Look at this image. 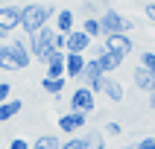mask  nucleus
Listing matches in <instances>:
<instances>
[{
	"instance_id": "obj_1",
	"label": "nucleus",
	"mask_w": 155,
	"mask_h": 149,
	"mask_svg": "<svg viewBox=\"0 0 155 149\" xmlns=\"http://www.w3.org/2000/svg\"><path fill=\"white\" fill-rule=\"evenodd\" d=\"M56 15V6L53 3H26L21 6V32L24 35H32L38 32L41 26H47Z\"/></svg>"
},
{
	"instance_id": "obj_2",
	"label": "nucleus",
	"mask_w": 155,
	"mask_h": 149,
	"mask_svg": "<svg viewBox=\"0 0 155 149\" xmlns=\"http://www.w3.org/2000/svg\"><path fill=\"white\" fill-rule=\"evenodd\" d=\"M53 38H56V29H53V24L41 26V29H38V32H32V35H26V44H29V53H32V59H35V61H44L53 50H56Z\"/></svg>"
},
{
	"instance_id": "obj_3",
	"label": "nucleus",
	"mask_w": 155,
	"mask_h": 149,
	"mask_svg": "<svg viewBox=\"0 0 155 149\" xmlns=\"http://www.w3.org/2000/svg\"><path fill=\"white\" fill-rule=\"evenodd\" d=\"M100 26H103V35H114V32H132L135 29V21L132 18H126L123 12H117L114 6H108V9H103L100 12Z\"/></svg>"
},
{
	"instance_id": "obj_4",
	"label": "nucleus",
	"mask_w": 155,
	"mask_h": 149,
	"mask_svg": "<svg viewBox=\"0 0 155 149\" xmlns=\"http://www.w3.org/2000/svg\"><path fill=\"white\" fill-rule=\"evenodd\" d=\"M21 29V6L3 3L0 6V41H9V35Z\"/></svg>"
},
{
	"instance_id": "obj_5",
	"label": "nucleus",
	"mask_w": 155,
	"mask_h": 149,
	"mask_svg": "<svg viewBox=\"0 0 155 149\" xmlns=\"http://www.w3.org/2000/svg\"><path fill=\"white\" fill-rule=\"evenodd\" d=\"M68 105H70V111L94 114L97 111V94L91 91V88H85V85H76L73 94H70V99H68Z\"/></svg>"
},
{
	"instance_id": "obj_6",
	"label": "nucleus",
	"mask_w": 155,
	"mask_h": 149,
	"mask_svg": "<svg viewBox=\"0 0 155 149\" xmlns=\"http://www.w3.org/2000/svg\"><path fill=\"white\" fill-rule=\"evenodd\" d=\"M88 117H91V114H85V111H64V114H59V131L61 134H76V131H82L88 126Z\"/></svg>"
},
{
	"instance_id": "obj_7",
	"label": "nucleus",
	"mask_w": 155,
	"mask_h": 149,
	"mask_svg": "<svg viewBox=\"0 0 155 149\" xmlns=\"http://www.w3.org/2000/svg\"><path fill=\"white\" fill-rule=\"evenodd\" d=\"M94 94H103L105 99H111V102H123V99H126V91H123V85L111 76V73H103V76H100V82H97V91H94Z\"/></svg>"
},
{
	"instance_id": "obj_8",
	"label": "nucleus",
	"mask_w": 155,
	"mask_h": 149,
	"mask_svg": "<svg viewBox=\"0 0 155 149\" xmlns=\"http://www.w3.org/2000/svg\"><path fill=\"white\" fill-rule=\"evenodd\" d=\"M9 47H12V53H15V61H18V67L26 70L29 64H32V53H29V44H26V35H9Z\"/></svg>"
},
{
	"instance_id": "obj_9",
	"label": "nucleus",
	"mask_w": 155,
	"mask_h": 149,
	"mask_svg": "<svg viewBox=\"0 0 155 149\" xmlns=\"http://www.w3.org/2000/svg\"><path fill=\"white\" fill-rule=\"evenodd\" d=\"M91 44H94V38H91L85 29H79V26L64 35V53H88Z\"/></svg>"
},
{
	"instance_id": "obj_10",
	"label": "nucleus",
	"mask_w": 155,
	"mask_h": 149,
	"mask_svg": "<svg viewBox=\"0 0 155 149\" xmlns=\"http://www.w3.org/2000/svg\"><path fill=\"white\" fill-rule=\"evenodd\" d=\"M105 50H120L123 56H132L135 53V38L129 32H114V35H103L100 38Z\"/></svg>"
},
{
	"instance_id": "obj_11",
	"label": "nucleus",
	"mask_w": 155,
	"mask_h": 149,
	"mask_svg": "<svg viewBox=\"0 0 155 149\" xmlns=\"http://www.w3.org/2000/svg\"><path fill=\"white\" fill-rule=\"evenodd\" d=\"M88 64V53H64V76L76 82Z\"/></svg>"
},
{
	"instance_id": "obj_12",
	"label": "nucleus",
	"mask_w": 155,
	"mask_h": 149,
	"mask_svg": "<svg viewBox=\"0 0 155 149\" xmlns=\"http://www.w3.org/2000/svg\"><path fill=\"white\" fill-rule=\"evenodd\" d=\"M50 24H53V29H56V32H64V35H68L70 29H76V12H73L70 6L56 9V15H53Z\"/></svg>"
},
{
	"instance_id": "obj_13",
	"label": "nucleus",
	"mask_w": 155,
	"mask_h": 149,
	"mask_svg": "<svg viewBox=\"0 0 155 149\" xmlns=\"http://www.w3.org/2000/svg\"><path fill=\"white\" fill-rule=\"evenodd\" d=\"M97 61H100V67H103V73H114V70L123 67V61H126V56H123L120 50H105L97 56Z\"/></svg>"
},
{
	"instance_id": "obj_14",
	"label": "nucleus",
	"mask_w": 155,
	"mask_h": 149,
	"mask_svg": "<svg viewBox=\"0 0 155 149\" xmlns=\"http://www.w3.org/2000/svg\"><path fill=\"white\" fill-rule=\"evenodd\" d=\"M100 76H103V67H100V61L91 56V59H88V64H85V70H82V76H79L76 82H79V85H85V88H91V91H97Z\"/></svg>"
},
{
	"instance_id": "obj_15",
	"label": "nucleus",
	"mask_w": 155,
	"mask_h": 149,
	"mask_svg": "<svg viewBox=\"0 0 155 149\" xmlns=\"http://www.w3.org/2000/svg\"><path fill=\"white\" fill-rule=\"evenodd\" d=\"M41 64H44V76H64V50H53Z\"/></svg>"
},
{
	"instance_id": "obj_16",
	"label": "nucleus",
	"mask_w": 155,
	"mask_h": 149,
	"mask_svg": "<svg viewBox=\"0 0 155 149\" xmlns=\"http://www.w3.org/2000/svg\"><path fill=\"white\" fill-rule=\"evenodd\" d=\"M132 82H135V88H138V91H143V94H152L155 73H149V70H143L140 64H135V70H132Z\"/></svg>"
},
{
	"instance_id": "obj_17",
	"label": "nucleus",
	"mask_w": 155,
	"mask_h": 149,
	"mask_svg": "<svg viewBox=\"0 0 155 149\" xmlns=\"http://www.w3.org/2000/svg\"><path fill=\"white\" fill-rule=\"evenodd\" d=\"M68 88V76H41V91L50 96H61Z\"/></svg>"
},
{
	"instance_id": "obj_18",
	"label": "nucleus",
	"mask_w": 155,
	"mask_h": 149,
	"mask_svg": "<svg viewBox=\"0 0 155 149\" xmlns=\"http://www.w3.org/2000/svg\"><path fill=\"white\" fill-rule=\"evenodd\" d=\"M21 111H24V102H21V96H9L6 102H0V123L15 120Z\"/></svg>"
},
{
	"instance_id": "obj_19",
	"label": "nucleus",
	"mask_w": 155,
	"mask_h": 149,
	"mask_svg": "<svg viewBox=\"0 0 155 149\" xmlns=\"http://www.w3.org/2000/svg\"><path fill=\"white\" fill-rule=\"evenodd\" d=\"M0 70L3 73H18V61H15V53H12V47H9V41L0 44Z\"/></svg>"
},
{
	"instance_id": "obj_20",
	"label": "nucleus",
	"mask_w": 155,
	"mask_h": 149,
	"mask_svg": "<svg viewBox=\"0 0 155 149\" xmlns=\"http://www.w3.org/2000/svg\"><path fill=\"white\" fill-rule=\"evenodd\" d=\"M59 146H61L59 134H38V138L29 143V149H59Z\"/></svg>"
},
{
	"instance_id": "obj_21",
	"label": "nucleus",
	"mask_w": 155,
	"mask_h": 149,
	"mask_svg": "<svg viewBox=\"0 0 155 149\" xmlns=\"http://www.w3.org/2000/svg\"><path fill=\"white\" fill-rule=\"evenodd\" d=\"M79 29H85V32L91 35L94 41H100V38H103V26H100V18H97V15L82 18V26H79Z\"/></svg>"
},
{
	"instance_id": "obj_22",
	"label": "nucleus",
	"mask_w": 155,
	"mask_h": 149,
	"mask_svg": "<svg viewBox=\"0 0 155 149\" xmlns=\"http://www.w3.org/2000/svg\"><path fill=\"white\" fill-rule=\"evenodd\" d=\"M82 149H105V138L100 131H88L82 134Z\"/></svg>"
},
{
	"instance_id": "obj_23",
	"label": "nucleus",
	"mask_w": 155,
	"mask_h": 149,
	"mask_svg": "<svg viewBox=\"0 0 155 149\" xmlns=\"http://www.w3.org/2000/svg\"><path fill=\"white\" fill-rule=\"evenodd\" d=\"M138 64H140L143 70H149V73H155V53H152V50H143V53L138 56Z\"/></svg>"
},
{
	"instance_id": "obj_24",
	"label": "nucleus",
	"mask_w": 155,
	"mask_h": 149,
	"mask_svg": "<svg viewBox=\"0 0 155 149\" xmlns=\"http://www.w3.org/2000/svg\"><path fill=\"white\" fill-rule=\"evenodd\" d=\"M103 134H105V138H120V134H123V126L117 120H111V123H105V126H103Z\"/></svg>"
},
{
	"instance_id": "obj_25",
	"label": "nucleus",
	"mask_w": 155,
	"mask_h": 149,
	"mask_svg": "<svg viewBox=\"0 0 155 149\" xmlns=\"http://www.w3.org/2000/svg\"><path fill=\"white\" fill-rule=\"evenodd\" d=\"M59 149H82V138H79V134H70V138L61 140Z\"/></svg>"
},
{
	"instance_id": "obj_26",
	"label": "nucleus",
	"mask_w": 155,
	"mask_h": 149,
	"mask_svg": "<svg viewBox=\"0 0 155 149\" xmlns=\"http://www.w3.org/2000/svg\"><path fill=\"white\" fill-rule=\"evenodd\" d=\"M79 12H82L85 18H91V15H100V12H97V3H94V0H82V6H79Z\"/></svg>"
},
{
	"instance_id": "obj_27",
	"label": "nucleus",
	"mask_w": 155,
	"mask_h": 149,
	"mask_svg": "<svg viewBox=\"0 0 155 149\" xmlns=\"http://www.w3.org/2000/svg\"><path fill=\"white\" fill-rule=\"evenodd\" d=\"M15 85H9V82H0V102H6L9 96H15V91H12Z\"/></svg>"
},
{
	"instance_id": "obj_28",
	"label": "nucleus",
	"mask_w": 155,
	"mask_h": 149,
	"mask_svg": "<svg viewBox=\"0 0 155 149\" xmlns=\"http://www.w3.org/2000/svg\"><path fill=\"white\" fill-rule=\"evenodd\" d=\"M6 149H29V140H24V138H12Z\"/></svg>"
},
{
	"instance_id": "obj_29",
	"label": "nucleus",
	"mask_w": 155,
	"mask_h": 149,
	"mask_svg": "<svg viewBox=\"0 0 155 149\" xmlns=\"http://www.w3.org/2000/svg\"><path fill=\"white\" fill-rule=\"evenodd\" d=\"M138 149H155V134H147V138L138 140Z\"/></svg>"
},
{
	"instance_id": "obj_30",
	"label": "nucleus",
	"mask_w": 155,
	"mask_h": 149,
	"mask_svg": "<svg viewBox=\"0 0 155 149\" xmlns=\"http://www.w3.org/2000/svg\"><path fill=\"white\" fill-rule=\"evenodd\" d=\"M143 15L149 18V24L155 26V3H143Z\"/></svg>"
},
{
	"instance_id": "obj_31",
	"label": "nucleus",
	"mask_w": 155,
	"mask_h": 149,
	"mask_svg": "<svg viewBox=\"0 0 155 149\" xmlns=\"http://www.w3.org/2000/svg\"><path fill=\"white\" fill-rule=\"evenodd\" d=\"M149 96V111H155V91H152V94H147Z\"/></svg>"
},
{
	"instance_id": "obj_32",
	"label": "nucleus",
	"mask_w": 155,
	"mask_h": 149,
	"mask_svg": "<svg viewBox=\"0 0 155 149\" xmlns=\"http://www.w3.org/2000/svg\"><path fill=\"white\" fill-rule=\"evenodd\" d=\"M111 6V3H108V0H100V9H108Z\"/></svg>"
},
{
	"instance_id": "obj_33",
	"label": "nucleus",
	"mask_w": 155,
	"mask_h": 149,
	"mask_svg": "<svg viewBox=\"0 0 155 149\" xmlns=\"http://www.w3.org/2000/svg\"><path fill=\"white\" fill-rule=\"evenodd\" d=\"M123 149H138V143H129V146H123Z\"/></svg>"
},
{
	"instance_id": "obj_34",
	"label": "nucleus",
	"mask_w": 155,
	"mask_h": 149,
	"mask_svg": "<svg viewBox=\"0 0 155 149\" xmlns=\"http://www.w3.org/2000/svg\"><path fill=\"white\" fill-rule=\"evenodd\" d=\"M3 3H12V0H0V6H3Z\"/></svg>"
}]
</instances>
